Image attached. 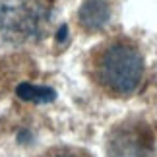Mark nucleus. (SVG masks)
Segmentation results:
<instances>
[{
	"mask_svg": "<svg viewBox=\"0 0 157 157\" xmlns=\"http://www.w3.org/2000/svg\"><path fill=\"white\" fill-rule=\"evenodd\" d=\"M51 14L49 0H0V35L10 41H35Z\"/></svg>",
	"mask_w": 157,
	"mask_h": 157,
	"instance_id": "obj_2",
	"label": "nucleus"
},
{
	"mask_svg": "<svg viewBox=\"0 0 157 157\" xmlns=\"http://www.w3.org/2000/svg\"><path fill=\"white\" fill-rule=\"evenodd\" d=\"M29 138H31V134H29L27 130H21L20 134H17V140H20L21 144H27V140H29Z\"/></svg>",
	"mask_w": 157,
	"mask_h": 157,
	"instance_id": "obj_7",
	"label": "nucleus"
},
{
	"mask_svg": "<svg viewBox=\"0 0 157 157\" xmlns=\"http://www.w3.org/2000/svg\"><path fill=\"white\" fill-rule=\"evenodd\" d=\"M66 37H68V25H60L56 31V43H64Z\"/></svg>",
	"mask_w": 157,
	"mask_h": 157,
	"instance_id": "obj_6",
	"label": "nucleus"
},
{
	"mask_svg": "<svg viewBox=\"0 0 157 157\" xmlns=\"http://www.w3.org/2000/svg\"><path fill=\"white\" fill-rule=\"evenodd\" d=\"M52 157H78V155H74V153H56Z\"/></svg>",
	"mask_w": 157,
	"mask_h": 157,
	"instance_id": "obj_8",
	"label": "nucleus"
},
{
	"mask_svg": "<svg viewBox=\"0 0 157 157\" xmlns=\"http://www.w3.org/2000/svg\"><path fill=\"white\" fill-rule=\"evenodd\" d=\"M109 17H111V6L105 0H86L80 6V12H78L80 25L87 31L103 29L107 25Z\"/></svg>",
	"mask_w": 157,
	"mask_h": 157,
	"instance_id": "obj_4",
	"label": "nucleus"
},
{
	"mask_svg": "<svg viewBox=\"0 0 157 157\" xmlns=\"http://www.w3.org/2000/svg\"><path fill=\"white\" fill-rule=\"evenodd\" d=\"M151 132L144 126L117 128L109 140V157H151Z\"/></svg>",
	"mask_w": 157,
	"mask_h": 157,
	"instance_id": "obj_3",
	"label": "nucleus"
},
{
	"mask_svg": "<svg viewBox=\"0 0 157 157\" xmlns=\"http://www.w3.org/2000/svg\"><path fill=\"white\" fill-rule=\"evenodd\" d=\"M97 74L109 91L130 95L140 87L144 76V58L132 45L114 43L103 52Z\"/></svg>",
	"mask_w": 157,
	"mask_h": 157,
	"instance_id": "obj_1",
	"label": "nucleus"
},
{
	"mask_svg": "<svg viewBox=\"0 0 157 157\" xmlns=\"http://www.w3.org/2000/svg\"><path fill=\"white\" fill-rule=\"evenodd\" d=\"M16 95L21 101H33V103H51L56 99V91L49 86H33L29 82H21L16 87Z\"/></svg>",
	"mask_w": 157,
	"mask_h": 157,
	"instance_id": "obj_5",
	"label": "nucleus"
}]
</instances>
